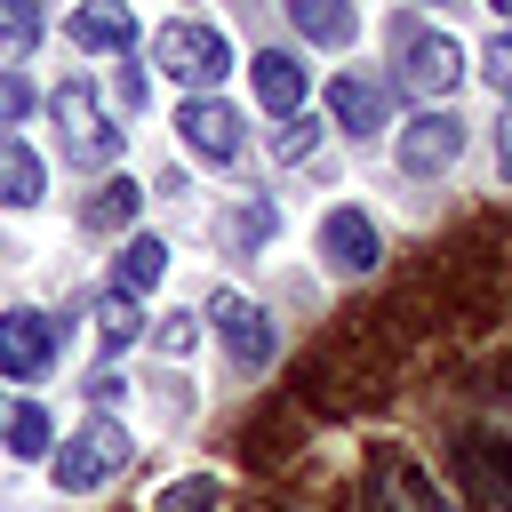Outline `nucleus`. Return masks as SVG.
<instances>
[{
	"label": "nucleus",
	"instance_id": "obj_1",
	"mask_svg": "<svg viewBox=\"0 0 512 512\" xmlns=\"http://www.w3.org/2000/svg\"><path fill=\"white\" fill-rule=\"evenodd\" d=\"M360 504L368 512H448V496L432 488V472L400 448V440H376L368 464H360Z\"/></svg>",
	"mask_w": 512,
	"mask_h": 512
},
{
	"label": "nucleus",
	"instance_id": "obj_2",
	"mask_svg": "<svg viewBox=\"0 0 512 512\" xmlns=\"http://www.w3.org/2000/svg\"><path fill=\"white\" fill-rule=\"evenodd\" d=\"M48 112H56L64 160H80V168H112V152H120V128H112V112L96 104V88H88V80H64V88L48 96Z\"/></svg>",
	"mask_w": 512,
	"mask_h": 512
},
{
	"label": "nucleus",
	"instance_id": "obj_3",
	"mask_svg": "<svg viewBox=\"0 0 512 512\" xmlns=\"http://www.w3.org/2000/svg\"><path fill=\"white\" fill-rule=\"evenodd\" d=\"M152 56H160V72H176L184 88H216V80L232 72V40H224L216 24H192V16H176V24H160V40H152Z\"/></svg>",
	"mask_w": 512,
	"mask_h": 512
},
{
	"label": "nucleus",
	"instance_id": "obj_4",
	"mask_svg": "<svg viewBox=\"0 0 512 512\" xmlns=\"http://www.w3.org/2000/svg\"><path fill=\"white\" fill-rule=\"evenodd\" d=\"M128 464V424H112V416H88L64 448H56V488L64 496H80V488H96V480H112Z\"/></svg>",
	"mask_w": 512,
	"mask_h": 512
},
{
	"label": "nucleus",
	"instance_id": "obj_5",
	"mask_svg": "<svg viewBox=\"0 0 512 512\" xmlns=\"http://www.w3.org/2000/svg\"><path fill=\"white\" fill-rule=\"evenodd\" d=\"M208 328L224 336V352H232V368H264L272 352H280V336H272V320L248 304V296H232V288H216L208 296Z\"/></svg>",
	"mask_w": 512,
	"mask_h": 512
},
{
	"label": "nucleus",
	"instance_id": "obj_6",
	"mask_svg": "<svg viewBox=\"0 0 512 512\" xmlns=\"http://www.w3.org/2000/svg\"><path fill=\"white\" fill-rule=\"evenodd\" d=\"M456 152H464V120H456V104H448V112L432 104V112H416V120L400 128V168H408V176H448Z\"/></svg>",
	"mask_w": 512,
	"mask_h": 512
},
{
	"label": "nucleus",
	"instance_id": "obj_7",
	"mask_svg": "<svg viewBox=\"0 0 512 512\" xmlns=\"http://www.w3.org/2000/svg\"><path fill=\"white\" fill-rule=\"evenodd\" d=\"M176 136H184V152L192 160H240V112L224 104V96H184V112H176Z\"/></svg>",
	"mask_w": 512,
	"mask_h": 512
},
{
	"label": "nucleus",
	"instance_id": "obj_8",
	"mask_svg": "<svg viewBox=\"0 0 512 512\" xmlns=\"http://www.w3.org/2000/svg\"><path fill=\"white\" fill-rule=\"evenodd\" d=\"M48 360H56V320H48V312H32V304L0 312V376L32 384Z\"/></svg>",
	"mask_w": 512,
	"mask_h": 512
},
{
	"label": "nucleus",
	"instance_id": "obj_9",
	"mask_svg": "<svg viewBox=\"0 0 512 512\" xmlns=\"http://www.w3.org/2000/svg\"><path fill=\"white\" fill-rule=\"evenodd\" d=\"M456 80H464V48H456L448 32H408V40H400V88L448 96Z\"/></svg>",
	"mask_w": 512,
	"mask_h": 512
},
{
	"label": "nucleus",
	"instance_id": "obj_10",
	"mask_svg": "<svg viewBox=\"0 0 512 512\" xmlns=\"http://www.w3.org/2000/svg\"><path fill=\"white\" fill-rule=\"evenodd\" d=\"M320 256H328L336 272H368V264H376V224H368L360 208H328V216H320Z\"/></svg>",
	"mask_w": 512,
	"mask_h": 512
},
{
	"label": "nucleus",
	"instance_id": "obj_11",
	"mask_svg": "<svg viewBox=\"0 0 512 512\" xmlns=\"http://www.w3.org/2000/svg\"><path fill=\"white\" fill-rule=\"evenodd\" d=\"M248 80H256V104H264V112H280V120H296V104H304V64H296L288 48H256V64H248Z\"/></svg>",
	"mask_w": 512,
	"mask_h": 512
},
{
	"label": "nucleus",
	"instance_id": "obj_12",
	"mask_svg": "<svg viewBox=\"0 0 512 512\" xmlns=\"http://www.w3.org/2000/svg\"><path fill=\"white\" fill-rule=\"evenodd\" d=\"M64 32H72L80 48H112V56L136 48V16H128V0H88V8H72Z\"/></svg>",
	"mask_w": 512,
	"mask_h": 512
},
{
	"label": "nucleus",
	"instance_id": "obj_13",
	"mask_svg": "<svg viewBox=\"0 0 512 512\" xmlns=\"http://www.w3.org/2000/svg\"><path fill=\"white\" fill-rule=\"evenodd\" d=\"M328 112H336L344 136H376V128H384V88L360 80V72H336V80H328Z\"/></svg>",
	"mask_w": 512,
	"mask_h": 512
},
{
	"label": "nucleus",
	"instance_id": "obj_14",
	"mask_svg": "<svg viewBox=\"0 0 512 512\" xmlns=\"http://www.w3.org/2000/svg\"><path fill=\"white\" fill-rule=\"evenodd\" d=\"M464 472H472V488H480L496 512H512V440L472 432V440H464Z\"/></svg>",
	"mask_w": 512,
	"mask_h": 512
},
{
	"label": "nucleus",
	"instance_id": "obj_15",
	"mask_svg": "<svg viewBox=\"0 0 512 512\" xmlns=\"http://www.w3.org/2000/svg\"><path fill=\"white\" fill-rule=\"evenodd\" d=\"M40 192H48V168H40V152H32L24 136H8V128H0V200H8V208H32Z\"/></svg>",
	"mask_w": 512,
	"mask_h": 512
},
{
	"label": "nucleus",
	"instance_id": "obj_16",
	"mask_svg": "<svg viewBox=\"0 0 512 512\" xmlns=\"http://www.w3.org/2000/svg\"><path fill=\"white\" fill-rule=\"evenodd\" d=\"M160 272H168V240L128 232V240H120V256H112V288H120V296H144Z\"/></svg>",
	"mask_w": 512,
	"mask_h": 512
},
{
	"label": "nucleus",
	"instance_id": "obj_17",
	"mask_svg": "<svg viewBox=\"0 0 512 512\" xmlns=\"http://www.w3.org/2000/svg\"><path fill=\"white\" fill-rule=\"evenodd\" d=\"M288 16H296V32H304V40H320V48H344V40L360 32L352 0H288Z\"/></svg>",
	"mask_w": 512,
	"mask_h": 512
},
{
	"label": "nucleus",
	"instance_id": "obj_18",
	"mask_svg": "<svg viewBox=\"0 0 512 512\" xmlns=\"http://www.w3.org/2000/svg\"><path fill=\"white\" fill-rule=\"evenodd\" d=\"M136 200H144V192H136L128 176H112V184H104V192H96V200L80 208V224H88V232H120V224L136 216Z\"/></svg>",
	"mask_w": 512,
	"mask_h": 512
},
{
	"label": "nucleus",
	"instance_id": "obj_19",
	"mask_svg": "<svg viewBox=\"0 0 512 512\" xmlns=\"http://www.w3.org/2000/svg\"><path fill=\"white\" fill-rule=\"evenodd\" d=\"M0 424H8V448H16V456H40V448H48V416H40L32 400H16Z\"/></svg>",
	"mask_w": 512,
	"mask_h": 512
},
{
	"label": "nucleus",
	"instance_id": "obj_20",
	"mask_svg": "<svg viewBox=\"0 0 512 512\" xmlns=\"http://www.w3.org/2000/svg\"><path fill=\"white\" fill-rule=\"evenodd\" d=\"M40 24H48V8H40V0H0V40H8V48H32V40H40Z\"/></svg>",
	"mask_w": 512,
	"mask_h": 512
},
{
	"label": "nucleus",
	"instance_id": "obj_21",
	"mask_svg": "<svg viewBox=\"0 0 512 512\" xmlns=\"http://www.w3.org/2000/svg\"><path fill=\"white\" fill-rule=\"evenodd\" d=\"M216 496H224V488L200 472V480H176V488H160V504H152V512H216Z\"/></svg>",
	"mask_w": 512,
	"mask_h": 512
},
{
	"label": "nucleus",
	"instance_id": "obj_22",
	"mask_svg": "<svg viewBox=\"0 0 512 512\" xmlns=\"http://www.w3.org/2000/svg\"><path fill=\"white\" fill-rule=\"evenodd\" d=\"M96 320H104V344H136V336H144V312H136V296H120V288H112V304H104Z\"/></svg>",
	"mask_w": 512,
	"mask_h": 512
},
{
	"label": "nucleus",
	"instance_id": "obj_23",
	"mask_svg": "<svg viewBox=\"0 0 512 512\" xmlns=\"http://www.w3.org/2000/svg\"><path fill=\"white\" fill-rule=\"evenodd\" d=\"M480 80H488L496 96H512V24H504L488 48H480Z\"/></svg>",
	"mask_w": 512,
	"mask_h": 512
},
{
	"label": "nucleus",
	"instance_id": "obj_24",
	"mask_svg": "<svg viewBox=\"0 0 512 512\" xmlns=\"http://www.w3.org/2000/svg\"><path fill=\"white\" fill-rule=\"evenodd\" d=\"M272 224H280V216L256 200V208H240V216H232V240H240V248H256V240H272Z\"/></svg>",
	"mask_w": 512,
	"mask_h": 512
},
{
	"label": "nucleus",
	"instance_id": "obj_25",
	"mask_svg": "<svg viewBox=\"0 0 512 512\" xmlns=\"http://www.w3.org/2000/svg\"><path fill=\"white\" fill-rule=\"evenodd\" d=\"M312 136H320V120H288V128L272 136V152H280V160H304V152H312Z\"/></svg>",
	"mask_w": 512,
	"mask_h": 512
},
{
	"label": "nucleus",
	"instance_id": "obj_26",
	"mask_svg": "<svg viewBox=\"0 0 512 512\" xmlns=\"http://www.w3.org/2000/svg\"><path fill=\"white\" fill-rule=\"evenodd\" d=\"M192 336H200V320H192V312H176V320L160 328V352H192Z\"/></svg>",
	"mask_w": 512,
	"mask_h": 512
},
{
	"label": "nucleus",
	"instance_id": "obj_27",
	"mask_svg": "<svg viewBox=\"0 0 512 512\" xmlns=\"http://www.w3.org/2000/svg\"><path fill=\"white\" fill-rule=\"evenodd\" d=\"M24 104H32V88L16 72H0V120H24Z\"/></svg>",
	"mask_w": 512,
	"mask_h": 512
},
{
	"label": "nucleus",
	"instance_id": "obj_28",
	"mask_svg": "<svg viewBox=\"0 0 512 512\" xmlns=\"http://www.w3.org/2000/svg\"><path fill=\"white\" fill-rule=\"evenodd\" d=\"M112 88H120V104H128V112H136V104H144V72H136V64H128V56H120V80H112Z\"/></svg>",
	"mask_w": 512,
	"mask_h": 512
},
{
	"label": "nucleus",
	"instance_id": "obj_29",
	"mask_svg": "<svg viewBox=\"0 0 512 512\" xmlns=\"http://www.w3.org/2000/svg\"><path fill=\"white\" fill-rule=\"evenodd\" d=\"M496 160H504V176H512V112H504V128H496Z\"/></svg>",
	"mask_w": 512,
	"mask_h": 512
},
{
	"label": "nucleus",
	"instance_id": "obj_30",
	"mask_svg": "<svg viewBox=\"0 0 512 512\" xmlns=\"http://www.w3.org/2000/svg\"><path fill=\"white\" fill-rule=\"evenodd\" d=\"M488 8H496V16H512V0H488Z\"/></svg>",
	"mask_w": 512,
	"mask_h": 512
}]
</instances>
